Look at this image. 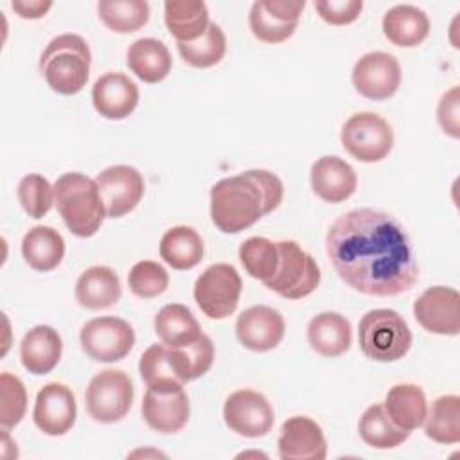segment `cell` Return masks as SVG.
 <instances>
[{"label": "cell", "mask_w": 460, "mask_h": 460, "mask_svg": "<svg viewBox=\"0 0 460 460\" xmlns=\"http://www.w3.org/2000/svg\"><path fill=\"white\" fill-rule=\"evenodd\" d=\"M325 250L338 277L365 295L395 296L419 277L408 234L383 210L354 208L340 216L327 232Z\"/></svg>", "instance_id": "cell-1"}, {"label": "cell", "mask_w": 460, "mask_h": 460, "mask_svg": "<svg viewBox=\"0 0 460 460\" xmlns=\"http://www.w3.org/2000/svg\"><path fill=\"white\" fill-rule=\"evenodd\" d=\"M282 196L280 178L264 169L223 178L210 189L212 223L225 234H237L273 212Z\"/></svg>", "instance_id": "cell-2"}, {"label": "cell", "mask_w": 460, "mask_h": 460, "mask_svg": "<svg viewBox=\"0 0 460 460\" xmlns=\"http://www.w3.org/2000/svg\"><path fill=\"white\" fill-rule=\"evenodd\" d=\"M54 203L66 228L77 237L93 235L106 217L95 180L81 172H65L56 180Z\"/></svg>", "instance_id": "cell-3"}, {"label": "cell", "mask_w": 460, "mask_h": 460, "mask_svg": "<svg viewBox=\"0 0 460 460\" xmlns=\"http://www.w3.org/2000/svg\"><path fill=\"white\" fill-rule=\"evenodd\" d=\"M90 63L88 43L79 34H61L52 38L41 52L40 70L54 92L74 95L86 84Z\"/></svg>", "instance_id": "cell-4"}, {"label": "cell", "mask_w": 460, "mask_h": 460, "mask_svg": "<svg viewBox=\"0 0 460 460\" xmlns=\"http://www.w3.org/2000/svg\"><path fill=\"white\" fill-rule=\"evenodd\" d=\"M358 340L363 354L374 361H397L410 350L411 332L394 309H372L359 320Z\"/></svg>", "instance_id": "cell-5"}, {"label": "cell", "mask_w": 460, "mask_h": 460, "mask_svg": "<svg viewBox=\"0 0 460 460\" xmlns=\"http://www.w3.org/2000/svg\"><path fill=\"white\" fill-rule=\"evenodd\" d=\"M279 266L275 275L264 282L266 288L288 300H300L311 295L320 284L316 261L295 241H279Z\"/></svg>", "instance_id": "cell-6"}, {"label": "cell", "mask_w": 460, "mask_h": 460, "mask_svg": "<svg viewBox=\"0 0 460 460\" xmlns=\"http://www.w3.org/2000/svg\"><path fill=\"white\" fill-rule=\"evenodd\" d=\"M133 383L128 374L115 368H106L95 374L86 388L84 401L88 415L102 424H111L124 419L133 404Z\"/></svg>", "instance_id": "cell-7"}, {"label": "cell", "mask_w": 460, "mask_h": 460, "mask_svg": "<svg viewBox=\"0 0 460 460\" xmlns=\"http://www.w3.org/2000/svg\"><path fill=\"white\" fill-rule=\"evenodd\" d=\"M340 138L345 151L365 164L386 158L394 146L392 126L372 111L354 113L343 124Z\"/></svg>", "instance_id": "cell-8"}, {"label": "cell", "mask_w": 460, "mask_h": 460, "mask_svg": "<svg viewBox=\"0 0 460 460\" xmlns=\"http://www.w3.org/2000/svg\"><path fill=\"white\" fill-rule=\"evenodd\" d=\"M241 289L243 282L237 270L230 264L217 262L196 279L194 300L208 318L223 320L235 311Z\"/></svg>", "instance_id": "cell-9"}, {"label": "cell", "mask_w": 460, "mask_h": 460, "mask_svg": "<svg viewBox=\"0 0 460 460\" xmlns=\"http://www.w3.org/2000/svg\"><path fill=\"white\" fill-rule=\"evenodd\" d=\"M79 340L93 361L111 363L129 354L135 345V331L122 318L99 316L83 325Z\"/></svg>", "instance_id": "cell-10"}, {"label": "cell", "mask_w": 460, "mask_h": 460, "mask_svg": "<svg viewBox=\"0 0 460 460\" xmlns=\"http://www.w3.org/2000/svg\"><path fill=\"white\" fill-rule=\"evenodd\" d=\"M226 426L246 438L264 437L273 428V408L268 399L255 390H235L223 406Z\"/></svg>", "instance_id": "cell-11"}, {"label": "cell", "mask_w": 460, "mask_h": 460, "mask_svg": "<svg viewBox=\"0 0 460 460\" xmlns=\"http://www.w3.org/2000/svg\"><path fill=\"white\" fill-rule=\"evenodd\" d=\"M352 84L359 95L372 101H385L392 97L401 84L399 61L388 52H368L356 61Z\"/></svg>", "instance_id": "cell-12"}, {"label": "cell", "mask_w": 460, "mask_h": 460, "mask_svg": "<svg viewBox=\"0 0 460 460\" xmlns=\"http://www.w3.org/2000/svg\"><path fill=\"white\" fill-rule=\"evenodd\" d=\"M108 217H122L131 212L144 196V178L131 165H111L95 178Z\"/></svg>", "instance_id": "cell-13"}, {"label": "cell", "mask_w": 460, "mask_h": 460, "mask_svg": "<svg viewBox=\"0 0 460 460\" xmlns=\"http://www.w3.org/2000/svg\"><path fill=\"white\" fill-rule=\"evenodd\" d=\"M305 7L304 0H259L250 9V29L264 43H280L293 36L298 18Z\"/></svg>", "instance_id": "cell-14"}, {"label": "cell", "mask_w": 460, "mask_h": 460, "mask_svg": "<svg viewBox=\"0 0 460 460\" xmlns=\"http://www.w3.org/2000/svg\"><path fill=\"white\" fill-rule=\"evenodd\" d=\"M140 410L146 424L165 435L183 429L190 415V404L183 386L147 388Z\"/></svg>", "instance_id": "cell-15"}, {"label": "cell", "mask_w": 460, "mask_h": 460, "mask_svg": "<svg viewBox=\"0 0 460 460\" xmlns=\"http://www.w3.org/2000/svg\"><path fill=\"white\" fill-rule=\"evenodd\" d=\"M417 322L433 334L455 336L460 331V295L453 288H428L413 304Z\"/></svg>", "instance_id": "cell-16"}, {"label": "cell", "mask_w": 460, "mask_h": 460, "mask_svg": "<svg viewBox=\"0 0 460 460\" xmlns=\"http://www.w3.org/2000/svg\"><path fill=\"white\" fill-rule=\"evenodd\" d=\"M75 415V397L66 385L49 383L38 392L32 419L38 429L45 435H65L74 426Z\"/></svg>", "instance_id": "cell-17"}, {"label": "cell", "mask_w": 460, "mask_h": 460, "mask_svg": "<svg viewBox=\"0 0 460 460\" xmlns=\"http://www.w3.org/2000/svg\"><path fill=\"white\" fill-rule=\"evenodd\" d=\"M286 323L282 314L270 305L244 309L235 322V334L241 345L253 352H268L284 338Z\"/></svg>", "instance_id": "cell-18"}, {"label": "cell", "mask_w": 460, "mask_h": 460, "mask_svg": "<svg viewBox=\"0 0 460 460\" xmlns=\"http://www.w3.org/2000/svg\"><path fill=\"white\" fill-rule=\"evenodd\" d=\"M279 456L282 460H323L327 442L322 428L305 415L289 417L280 428Z\"/></svg>", "instance_id": "cell-19"}, {"label": "cell", "mask_w": 460, "mask_h": 460, "mask_svg": "<svg viewBox=\"0 0 460 460\" xmlns=\"http://www.w3.org/2000/svg\"><path fill=\"white\" fill-rule=\"evenodd\" d=\"M92 101L99 115L111 120L126 119L138 104V86L120 72L101 75L92 88Z\"/></svg>", "instance_id": "cell-20"}, {"label": "cell", "mask_w": 460, "mask_h": 460, "mask_svg": "<svg viewBox=\"0 0 460 460\" xmlns=\"http://www.w3.org/2000/svg\"><path fill=\"white\" fill-rule=\"evenodd\" d=\"M311 187L327 203L349 199L358 187V178L350 164L340 156H322L311 167Z\"/></svg>", "instance_id": "cell-21"}, {"label": "cell", "mask_w": 460, "mask_h": 460, "mask_svg": "<svg viewBox=\"0 0 460 460\" xmlns=\"http://www.w3.org/2000/svg\"><path fill=\"white\" fill-rule=\"evenodd\" d=\"M63 341L50 325L32 327L22 340L20 358L25 370L34 376L49 374L61 359Z\"/></svg>", "instance_id": "cell-22"}, {"label": "cell", "mask_w": 460, "mask_h": 460, "mask_svg": "<svg viewBox=\"0 0 460 460\" xmlns=\"http://www.w3.org/2000/svg\"><path fill=\"white\" fill-rule=\"evenodd\" d=\"M307 341L314 352L325 358H336L349 350L352 331L349 320L332 311L320 313L307 325Z\"/></svg>", "instance_id": "cell-23"}, {"label": "cell", "mask_w": 460, "mask_h": 460, "mask_svg": "<svg viewBox=\"0 0 460 460\" xmlns=\"http://www.w3.org/2000/svg\"><path fill=\"white\" fill-rule=\"evenodd\" d=\"M383 34L397 47H415L428 38L429 20L426 13L415 5H394L383 16Z\"/></svg>", "instance_id": "cell-24"}, {"label": "cell", "mask_w": 460, "mask_h": 460, "mask_svg": "<svg viewBox=\"0 0 460 460\" xmlns=\"http://www.w3.org/2000/svg\"><path fill=\"white\" fill-rule=\"evenodd\" d=\"M120 298L119 275L108 266H92L75 282V300L86 309H106Z\"/></svg>", "instance_id": "cell-25"}, {"label": "cell", "mask_w": 460, "mask_h": 460, "mask_svg": "<svg viewBox=\"0 0 460 460\" xmlns=\"http://www.w3.org/2000/svg\"><path fill=\"white\" fill-rule=\"evenodd\" d=\"M128 68L144 83L164 81L172 66L169 49L155 38H140L128 49Z\"/></svg>", "instance_id": "cell-26"}, {"label": "cell", "mask_w": 460, "mask_h": 460, "mask_svg": "<svg viewBox=\"0 0 460 460\" xmlns=\"http://www.w3.org/2000/svg\"><path fill=\"white\" fill-rule=\"evenodd\" d=\"M385 410L397 428L413 431L424 424L428 413L426 395L417 385H394L386 394Z\"/></svg>", "instance_id": "cell-27"}, {"label": "cell", "mask_w": 460, "mask_h": 460, "mask_svg": "<svg viewBox=\"0 0 460 460\" xmlns=\"http://www.w3.org/2000/svg\"><path fill=\"white\" fill-rule=\"evenodd\" d=\"M164 18L178 43L198 40L208 27V9L199 0H167Z\"/></svg>", "instance_id": "cell-28"}, {"label": "cell", "mask_w": 460, "mask_h": 460, "mask_svg": "<svg viewBox=\"0 0 460 460\" xmlns=\"http://www.w3.org/2000/svg\"><path fill=\"white\" fill-rule=\"evenodd\" d=\"M25 262L36 271H50L58 268L65 255V241L52 226H32L22 241Z\"/></svg>", "instance_id": "cell-29"}, {"label": "cell", "mask_w": 460, "mask_h": 460, "mask_svg": "<svg viewBox=\"0 0 460 460\" xmlns=\"http://www.w3.org/2000/svg\"><path fill=\"white\" fill-rule=\"evenodd\" d=\"M155 332L169 347H185L201 338L194 314L181 304H167L155 316Z\"/></svg>", "instance_id": "cell-30"}, {"label": "cell", "mask_w": 460, "mask_h": 460, "mask_svg": "<svg viewBox=\"0 0 460 460\" xmlns=\"http://www.w3.org/2000/svg\"><path fill=\"white\" fill-rule=\"evenodd\" d=\"M160 257L174 270H190L203 257V241L190 226H172L162 235Z\"/></svg>", "instance_id": "cell-31"}, {"label": "cell", "mask_w": 460, "mask_h": 460, "mask_svg": "<svg viewBox=\"0 0 460 460\" xmlns=\"http://www.w3.org/2000/svg\"><path fill=\"white\" fill-rule=\"evenodd\" d=\"M358 429L361 440L376 449L397 447L410 437V431L401 429L392 422L383 404L368 406L359 419Z\"/></svg>", "instance_id": "cell-32"}, {"label": "cell", "mask_w": 460, "mask_h": 460, "mask_svg": "<svg viewBox=\"0 0 460 460\" xmlns=\"http://www.w3.org/2000/svg\"><path fill=\"white\" fill-rule=\"evenodd\" d=\"M424 420L428 438L438 444H456L460 440V397L442 395L435 399Z\"/></svg>", "instance_id": "cell-33"}, {"label": "cell", "mask_w": 460, "mask_h": 460, "mask_svg": "<svg viewBox=\"0 0 460 460\" xmlns=\"http://www.w3.org/2000/svg\"><path fill=\"white\" fill-rule=\"evenodd\" d=\"M97 11L102 23L120 34L135 32L149 20V4L146 0H101Z\"/></svg>", "instance_id": "cell-34"}, {"label": "cell", "mask_w": 460, "mask_h": 460, "mask_svg": "<svg viewBox=\"0 0 460 460\" xmlns=\"http://www.w3.org/2000/svg\"><path fill=\"white\" fill-rule=\"evenodd\" d=\"M183 61L194 68H208L217 65L226 52V38L219 25L208 23L207 31L192 41L178 43Z\"/></svg>", "instance_id": "cell-35"}, {"label": "cell", "mask_w": 460, "mask_h": 460, "mask_svg": "<svg viewBox=\"0 0 460 460\" xmlns=\"http://www.w3.org/2000/svg\"><path fill=\"white\" fill-rule=\"evenodd\" d=\"M140 376L147 388H167V386H183L185 383L178 377L169 345L153 343L144 350L138 363Z\"/></svg>", "instance_id": "cell-36"}, {"label": "cell", "mask_w": 460, "mask_h": 460, "mask_svg": "<svg viewBox=\"0 0 460 460\" xmlns=\"http://www.w3.org/2000/svg\"><path fill=\"white\" fill-rule=\"evenodd\" d=\"M171 358L174 370L183 383L198 379L207 374L214 363L212 340L201 334V338L190 345L171 347Z\"/></svg>", "instance_id": "cell-37"}, {"label": "cell", "mask_w": 460, "mask_h": 460, "mask_svg": "<svg viewBox=\"0 0 460 460\" xmlns=\"http://www.w3.org/2000/svg\"><path fill=\"white\" fill-rule=\"evenodd\" d=\"M279 246L266 237H250L239 248V259L246 273L261 282H268L279 266Z\"/></svg>", "instance_id": "cell-38"}, {"label": "cell", "mask_w": 460, "mask_h": 460, "mask_svg": "<svg viewBox=\"0 0 460 460\" xmlns=\"http://www.w3.org/2000/svg\"><path fill=\"white\" fill-rule=\"evenodd\" d=\"M18 199L31 217L40 219L52 208L54 185L41 174H27L18 183Z\"/></svg>", "instance_id": "cell-39"}, {"label": "cell", "mask_w": 460, "mask_h": 460, "mask_svg": "<svg viewBox=\"0 0 460 460\" xmlns=\"http://www.w3.org/2000/svg\"><path fill=\"white\" fill-rule=\"evenodd\" d=\"M27 390L20 377L4 372L0 376V422L2 428H14L25 415Z\"/></svg>", "instance_id": "cell-40"}, {"label": "cell", "mask_w": 460, "mask_h": 460, "mask_svg": "<svg viewBox=\"0 0 460 460\" xmlns=\"http://www.w3.org/2000/svg\"><path fill=\"white\" fill-rule=\"evenodd\" d=\"M128 284L133 295L140 298H155L167 289L169 273L155 261H140L129 270Z\"/></svg>", "instance_id": "cell-41"}, {"label": "cell", "mask_w": 460, "mask_h": 460, "mask_svg": "<svg viewBox=\"0 0 460 460\" xmlns=\"http://www.w3.org/2000/svg\"><path fill=\"white\" fill-rule=\"evenodd\" d=\"M314 9L320 18L331 25H347L358 20L363 2L361 0H316Z\"/></svg>", "instance_id": "cell-42"}, {"label": "cell", "mask_w": 460, "mask_h": 460, "mask_svg": "<svg viewBox=\"0 0 460 460\" xmlns=\"http://www.w3.org/2000/svg\"><path fill=\"white\" fill-rule=\"evenodd\" d=\"M458 86H453L449 92H446L438 102L437 110V119L444 133L451 135L453 138H458Z\"/></svg>", "instance_id": "cell-43"}, {"label": "cell", "mask_w": 460, "mask_h": 460, "mask_svg": "<svg viewBox=\"0 0 460 460\" xmlns=\"http://www.w3.org/2000/svg\"><path fill=\"white\" fill-rule=\"evenodd\" d=\"M11 7L18 16L36 20V18H41L47 14V11L52 7V2H49V0H13Z\"/></svg>", "instance_id": "cell-44"}]
</instances>
